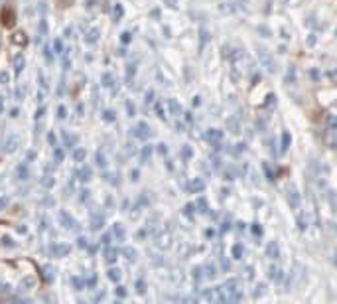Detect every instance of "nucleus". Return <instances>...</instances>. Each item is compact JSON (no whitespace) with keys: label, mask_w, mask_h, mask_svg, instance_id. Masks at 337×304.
Listing matches in <instances>:
<instances>
[{"label":"nucleus","mask_w":337,"mask_h":304,"mask_svg":"<svg viewBox=\"0 0 337 304\" xmlns=\"http://www.w3.org/2000/svg\"><path fill=\"white\" fill-rule=\"evenodd\" d=\"M2 24L6 28H12L14 24H16V12H14V8L12 6H6L4 10H2Z\"/></svg>","instance_id":"1"},{"label":"nucleus","mask_w":337,"mask_h":304,"mask_svg":"<svg viewBox=\"0 0 337 304\" xmlns=\"http://www.w3.org/2000/svg\"><path fill=\"white\" fill-rule=\"evenodd\" d=\"M132 135L136 138H140V140H146V138H150V127L146 125V123H138L134 129H132Z\"/></svg>","instance_id":"2"},{"label":"nucleus","mask_w":337,"mask_h":304,"mask_svg":"<svg viewBox=\"0 0 337 304\" xmlns=\"http://www.w3.org/2000/svg\"><path fill=\"white\" fill-rule=\"evenodd\" d=\"M59 220H61V223H63V227L65 229H71V231H79V223L69 214H65V212H61L59 214Z\"/></svg>","instance_id":"3"},{"label":"nucleus","mask_w":337,"mask_h":304,"mask_svg":"<svg viewBox=\"0 0 337 304\" xmlns=\"http://www.w3.org/2000/svg\"><path fill=\"white\" fill-rule=\"evenodd\" d=\"M103 257H104V261H106V263H115V261L119 259V249L106 245L104 251H103Z\"/></svg>","instance_id":"4"},{"label":"nucleus","mask_w":337,"mask_h":304,"mask_svg":"<svg viewBox=\"0 0 337 304\" xmlns=\"http://www.w3.org/2000/svg\"><path fill=\"white\" fill-rule=\"evenodd\" d=\"M69 253V245H63V243H55L52 247V255L53 257H65Z\"/></svg>","instance_id":"5"},{"label":"nucleus","mask_w":337,"mask_h":304,"mask_svg":"<svg viewBox=\"0 0 337 304\" xmlns=\"http://www.w3.org/2000/svg\"><path fill=\"white\" fill-rule=\"evenodd\" d=\"M18 142H20L18 137H8V140H6L4 146H2V150H4V152H14V150L18 148Z\"/></svg>","instance_id":"6"},{"label":"nucleus","mask_w":337,"mask_h":304,"mask_svg":"<svg viewBox=\"0 0 337 304\" xmlns=\"http://www.w3.org/2000/svg\"><path fill=\"white\" fill-rule=\"evenodd\" d=\"M104 225V218L101 214H97V216H93V220H91V229L93 231H99V229H103Z\"/></svg>","instance_id":"7"},{"label":"nucleus","mask_w":337,"mask_h":304,"mask_svg":"<svg viewBox=\"0 0 337 304\" xmlns=\"http://www.w3.org/2000/svg\"><path fill=\"white\" fill-rule=\"evenodd\" d=\"M24 65H26V59H24V55L18 54L16 57H14V71H16V75L24 69Z\"/></svg>","instance_id":"8"},{"label":"nucleus","mask_w":337,"mask_h":304,"mask_svg":"<svg viewBox=\"0 0 337 304\" xmlns=\"http://www.w3.org/2000/svg\"><path fill=\"white\" fill-rule=\"evenodd\" d=\"M189 190H191V192H195V193L203 192V190H205V182H203V180H199V178H195V180L189 184Z\"/></svg>","instance_id":"9"},{"label":"nucleus","mask_w":337,"mask_h":304,"mask_svg":"<svg viewBox=\"0 0 337 304\" xmlns=\"http://www.w3.org/2000/svg\"><path fill=\"white\" fill-rule=\"evenodd\" d=\"M278 253H280L278 243H276V241H270V243H268V247H266V255H268V257H272V259H276V257H278Z\"/></svg>","instance_id":"10"},{"label":"nucleus","mask_w":337,"mask_h":304,"mask_svg":"<svg viewBox=\"0 0 337 304\" xmlns=\"http://www.w3.org/2000/svg\"><path fill=\"white\" fill-rule=\"evenodd\" d=\"M99 40V30L97 28H93V30H89L87 34H85V42L87 44H95Z\"/></svg>","instance_id":"11"},{"label":"nucleus","mask_w":337,"mask_h":304,"mask_svg":"<svg viewBox=\"0 0 337 304\" xmlns=\"http://www.w3.org/2000/svg\"><path fill=\"white\" fill-rule=\"evenodd\" d=\"M168 105H170L172 115H176V117H180V115H182V105H180L176 99H170V103H168Z\"/></svg>","instance_id":"12"},{"label":"nucleus","mask_w":337,"mask_h":304,"mask_svg":"<svg viewBox=\"0 0 337 304\" xmlns=\"http://www.w3.org/2000/svg\"><path fill=\"white\" fill-rule=\"evenodd\" d=\"M16 176L20 178V180H28V176H30V172H28V164H20L16 168Z\"/></svg>","instance_id":"13"},{"label":"nucleus","mask_w":337,"mask_h":304,"mask_svg":"<svg viewBox=\"0 0 337 304\" xmlns=\"http://www.w3.org/2000/svg\"><path fill=\"white\" fill-rule=\"evenodd\" d=\"M207 138L209 140H213V142H217V140H221V138H223V133H221L219 129H209Z\"/></svg>","instance_id":"14"},{"label":"nucleus","mask_w":337,"mask_h":304,"mask_svg":"<svg viewBox=\"0 0 337 304\" xmlns=\"http://www.w3.org/2000/svg\"><path fill=\"white\" fill-rule=\"evenodd\" d=\"M113 233H115L117 241H125V229H123V225H121V223H117V225H115Z\"/></svg>","instance_id":"15"},{"label":"nucleus","mask_w":337,"mask_h":304,"mask_svg":"<svg viewBox=\"0 0 337 304\" xmlns=\"http://www.w3.org/2000/svg\"><path fill=\"white\" fill-rule=\"evenodd\" d=\"M270 278H272V280H276V282H280V280H282V271H280V269H278V267H270Z\"/></svg>","instance_id":"16"},{"label":"nucleus","mask_w":337,"mask_h":304,"mask_svg":"<svg viewBox=\"0 0 337 304\" xmlns=\"http://www.w3.org/2000/svg\"><path fill=\"white\" fill-rule=\"evenodd\" d=\"M150 156H152V146L148 144V146H144V148H142V152H140V162H146Z\"/></svg>","instance_id":"17"},{"label":"nucleus","mask_w":337,"mask_h":304,"mask_svg":"<svg viewBox=\"0 0 337 304\" xmlns=\"http://www.w3.org/2000/svg\"><path fill=\"white\" fill-rule=\"evenodd\" d=\"M34 282H36V280H34L32 276H26V278H22V280H20V288H22V290H28V288H32V286H34Z\"/></svg>","instance_id":"18"},{"label":"nucleus","mask_w":337,"mask_h":304,"mask_svg":"<svg viewBox=\"0 0 337 304\" xmlns=\"http://www.w3.org/2000/svg\"><path fill=\"white\" fill-rule=\"evenodd\" d=\"M79 176H81L83 182H89V180H91V168H89V166H83L81 172H79Z\"/></svg>","instance_id":"19"},{"label":"nucleus","mask_w":337,"mask_h":304,"mask_svg":"<svg viewBox=\"0 0 337 304\" xmlns=\"http://www.w3.org/2000/svg\"><path fill=\"white\" fill-rule=\"evenodd\" d=\"M12 42H14V44H22V46H24V44H26V42H28L26 34H24V32H18V34H14Z\"/></svg>","instance_id":"20"},{"label":"nucleus","mask_w":337,"mask_h":304,"mask_svg":"<svg viewBox=\"0 0 337 304\" xmlns=\"http://www.w3.org/2000/svg\"><path fill=\"white\" fill-rule=\"evenodd\" d=\"M85 154H87L85 148H75V152H73V160H75V162H83V160H85Z\"/></svg>","instance_id":"21"},{"label":"nucleus","mask_w":337,"mask_h":304,"mask_svg":"<svg viewBox=\"0 0 337 304\" xmlns=\"http://www.w3.org/2000/svg\"><path fill=\"white\" fill-rule=\"evenodd\" d=\"M123 255L129 259V261H134L136 259V249H132V247H125L123 249Z\"/></svg>","instance_id":"22"},{"label":"nucleus","mask_w":337,"mask_h":304,"mask_svg":"<svg viewBox=\"0 0 337 304\" xmlns=\"http://www.w3.org/2000/svg\"><path fill=\"white\" fill-rule=\"evenodd\" d=\"M290 142H292V137H290V133H282V152L288 150V146H290Z\"/></svg>","instance_id":"23"},{"label":"nucleus","mask_w":337,"mask_h":304,"mask_svg":"<svg viewBox=\"0 0 337 304\" xmlns=\"http://www.w3.org/2000/svg\"><path fill=\"white\" fill-rule=\"evenodd\" d=\"M108 278H110L113 282H119V280H121V271H119V269H110V271H108Z\"/></svg>","instance_id":"24"},{"label":"nucleus","mask_w":337,"mask_h":304,"mask_svg":"<svg viewBox=\"0 0 337 304\" xmlns=\"http://www.w3.org/2000/svg\"><path fill=\"white\" fill-rule=\"evenodd\" d=\"M243 253H245V249H243V245H233V257L235 259H243Z\"/></svg>","instance_id":"25"},{"label":"nucleus","mask_w":337,"mask_h":304,"mask_svg":"<svg viewBox=\"0 0 337 304\" xmlns=\"http://www.w3.org/2000/svg\"><path fill=\"white\" fill-rule=\"evenodd\" d=\"M136 292H138V294H144V292H146V282H144L142 278L136 280Z\"/></svg>","instance_id":"26"},{"label":"nucleus","mask_w":337,"mask_h":304,"mask_svg":"<svg viewBox=\"0 0 337 304\" xmlns=\"http://www.w3.org/2000/svg\"><path fill=\"white\" fill-rule=\"evenodd\" d=\"M53 156H55V162H61L63 160V150L59 146H53Z\"/></svg>","instance_id":"27"},{"label":"nucleus","mask_w":337,"mask_h":304,"mask_svg":"<svg viewBox=\"0 0 337 304\" xmlns=\"http://www.w3.org/2000/svg\"><path fill=\"white\" fill-rule=\"evenodd\" d=\"M288 199L292 201V206H294V208H298V201H300V199H298V193H296V190H292V192H290Z\"/></svg>","instance_id":"28"},{"label":"nucleus","mask_w":337,"mask_h":304,"mask_svg":"<svg viewBox=\"0 0 337 304\" xmlns=\"http://www.w3.org/2000/svg\"><path fill=\"white\" fill-rule=\"evenodd\" d=\"M63 138H65V144H67V146H73V144L77 142V137H73V135H67V133L63 135Z\"/></svg>","instance_id":"29"},{"label":"nucleus","mask_w":337,"mask_h":304,"mask_svg":"<svg viewBox=\"0 0 337 304\" xmlns=\"http://www.w3.org/2000/svg\"><path fill=\"white\" fill-rule=\"evenodd\" d=\"M53 48H55V52H57V54H63V44H61V40H59V38H55V40H53Z\"/></svg>","instance_id":"30"},{"label":"nucleus","mask_w":337,"mask_h":304,"mask_svg":"<svg viewBox=\"0 0 337 304\" xmlns=\"http://www.w3.org/2000/svg\"><path fill=\"white\" fill-rule=\"evenodd\" d=\"M46 32H48L46 20H40V36H38V40H42V36H46Z\"/></svg>","instance_id":"31"},{"label":"nucleus","mask_w":337,"mask_h":304,"mask_svg":"<svg viewBox=\"0 0 337 304\" xmlns=\"http://www.w3.org/2000/svg\"><path fill=\"white\" fill-rule=\"evenodd\" d=\"M113 12H115V18H117V20H119V18H123V14H125V10H123V6H121V4H117Z\"/></svg>","instance_id":"32"},{"label":"nucleus","mask_w":337,"mask_h":304,"mask_svg":"<svg viewBox=\"0 0 337 304\" xmlns=\"http://www.w3.org/2000/svg\"><path fill=\"white\" fill-rule=\"evenodd\" d=\"M8 204H10V199H8L6 195H4V197H0V212H2V210H6V208H8Z\"/></svg>","instance_id":"33"},{"label":"nucleus","mask_w":337,"mask_h":304,"mask_svg":"<svg viewBox=\"0 0 337 304\" xmlns=\"http://www.w3.org/2000/svg\"><path fill=\"white\" fill-rule=\"evenodd\" d=\"M182 154H183V158H191V148H189L187 144L182 148Z\"/></svg>","instance_id":"34"},{"label":"nucleus","mask_w":337,"mask_h":304,"mask_svg":"<svg viewBox=\"0 0 337 304\" xmlns=\"http://www.w3.org/2000/svg\"><path fill=\"white\" fill-rule=\"evenodd\" d=\"M42 184L46 186V188H52L53 186V180L50 178V176H44V180H42Z\"/></svg>","instance_id":"35"},{"label":"nucleus","mask_w":337,"mask_h":304,"mask_svg":"<svg viewBox=\"0 0 337 304\" xmlns=\"http://www.w3.org/2000/svg\"><path fill=\"white\" fill-rule=\"evenodd\" d=\"M115 119H117V117H115V113H113V111H106V113H104V121H108V123H113Z\"/></svg>","instance_id":"36"},{"label":"nucleus","mask_w":337,"mask_h":304,"mask_svg":"<svg viewBox=\"0 0 337 304\" xmlns=\"http://www.w3.org/2000/svg\"><path fill=\"white\" fill-rule=\"evenodd\" d=\"M197 206L201 208V212H207V201H205L203 197H199V199H197Z\"/></svg>","instance_id":"37"},{"label":"nucleus","mask_w":337,"mask_h":304,"mask_svg":"<svg viewBox=\"0 0 337 304\" xmlns=\"http://www.w3.org/2000/svg\"><path fill=\"white\" fill-rule=\"evenodd\" d=\"M117 296H121V298H125V296H127L125 286H117Z\"/></svg>","instance_id":"38"},{"label":"nucleus","mask_w":337,"mask_h":304,"mask_svg":"<svg viewBox=\"0 0 337 304\" xmlns=\"http://www.w3.org/2000/svg\"><path fill=\"white\" fill-rule=\"evenodd\" d=\"M57 117H59V119H65V117H67V109H65V107H59V109H57Z\"/></svg>","instance_id":"39"},{"label":"nucleus","mask_w":337,"mask_h":304,"mask_svg":"<svg viewBox=\"0 0 337 304\" xmlns=\"http://www.w3.org/2000/svg\"><path fill=\"white\" fill-rule=\"evenodd\" d=\"M229 127H231V133H239V125H237V121H229Z\"/></svg>","instance_id":"40"},{"label":"nucleus","mask_w":337,"mask_h":304,"mask_svg":"<svg viewBox=\"0 0 337 304\" xmlns=\"http://www.w3.org/2000/svg\"><path fill=\"white\" fill-rule=\"evenodd\" d=\"M158 152L164 156V154H168V146L166 144H158Z\"/></svg>","instance_id":"41"},{"label":"nucleus","mask_w":337,"mask_h":304,"mask_svg":"<svg viewBox=\"0 0 337 304\" xmlns=\"http://www.w3.org/2000/svg\"><path fill=\"white\" fill-rule=\"evenodd\" d=\"M156 113L160 119H164V109H162V103H156Z\"/></svg>","instance_id":"42"},{"label":"nucleus","mask_w":337,"mask_h":304,"mask_svg":"<svg viewBox=\"0 0 337 304\" xmlns=\"http://www.w3.org/2000/svg\"><path fill=\"white\" fill-rule=\"evenodd\" d=\"M8 81H10V75H8L6 71H2V73H0V83H8Z\"/></svg>","instance_id":"43"},{"label":"nucleus","mask_w":337,"mask_h":304,"mask_svg":"<svg viewBox=\"0 0 337 304\" xmlns=\"http://www.w3.org/2000/svg\"><path fill=\"white\" fill-rule=\"evenodd\" d=\"M97 164L103 166V168H104V164H106V162H104V156L101 154V152H97Z\"/></svg>","instance_id":"44"},{"label":"nucleus","mask_w":337,"mask_h":304,"mask_svg":"<svg viewBox=\"0 0 337 304\" xmlns=\"http://www.w3.org/2000/svg\"><path fill=\"white\" fill-rule=\"evenodd\" d=\"M103 85H106V87H110V85H113V77H110V75H108V73H106V75H104L103 77Z\"/></svg>","instance_id":"45"},{"label":"nucleus","mask_w":337,"mask_h":304,"mask_svg":"<svg viewBox=\"0 0 337 304\" xmlns=\"http://www.w3.org/2000/svg\"><path fill=\"white\" fill-rule=\"evenodd\" d=\"M121 42H123V44H129V42H130V34H129V32H125V34L121 36Z\"/></svg>","instance_id":"46"},{"label":"nucleus","mask_w":337,"mask_h":304,"mask_svg":"<svg viewBox=\"0 0 337 304\" xmlns=\"http://www.w3.org/2000/svg\"><path fill=\"white\" fill-rule=\"evenodd\" d=\"M48 140H50V144L57 146V138H55V135H53V133H50V135H48Z\"/></svg>","instance_id":"47"},{"label":"nucleus","mask_w":337,"mask_h":304,"mask_svg":"<svg viewBox=\"0 0 337 304\" xmlns=\"http://www.w3.org/2000/svg\"><path fill=\"white\" fill-rule=\"evenodd\" d=\"M193 276H195L197 280L201 278V267H195V269H193Z\"/></svg>","instance_id":"48"},{"label":"nucleus","mask_w":337,"mask_h":304,"mask_svg":"<svg viewBox=\"0 0 337 304\" xmlns=\"http://www.w3.org/2000/svg\"><path fill=\"white\" fill-rule=\"evenodd\" d=\"M253 233H255V235H260V233H262V227H260L259 223H255V227H253Z\"/></svg>","instance_id":"49"},{"label":"nucleus","mask_w":337,"mask_h":304,"mask_svg":"<svg viewBox=\"0 0 337 304\" xmlns=\"http://www.w3.org/2000/svg\"><path fill=\"white\" fill-rule=\"evenodd\" d=\"M152 97H154V91H148V93H146V103H152V101H154Z\"/></svg>","instance_id":"50"},{"label":"nucleus","mask_w":337,"mask_h":304,"mask_svg":"<svg viewBox=\"0 0 337 304\" xmlns=\"http://www.w3.org/2000/svg\"><path fill=\"white\" fill-rule=\"evenodd\" d=\"M130 180H138V170H130Z\"/></svg>","instance_id":"51"},{"label":"nucleus","mask_w":337,"mask_h":304,"mask_svg":"<svg viewBox=\"0 0 337 304\" xmlns=\"http://www.w3.org/2000/svg\"><path fill=\"white\" fill-rule=\"evenodd\" d=\"M207 271H209L207 276H215V275H217V273H215V267H213V265H207Z\"/></svg>","instance_id":"52"},{"label":"nucleus","mask_w":337,"mask_h":304,"mask_svg":"<svg viewBox=\"0 0 337 304\" xmlns=\"http://www.w3.org/2000/svg\"><path fill=\"white\" fill-rule=\"evenodd\" d=\"M71 280H73V284H75V288H77V290L83 288V284H81V280H79V278H71Z\"/></svg>","instance_id":"53"},{"label":"nucleus","mask_w":337,"mask_h":304,"mask_svg":"<svg viewBox=\"0 0 337 304\" xmlns=\"http://www.w3.org/2000/svg\"><path fill=\"white\" fill-rule=\"evenodd\" d=\"M262 288H264V284H259V286H257V290H255V298L262 294Z\"/></svg>","instance_id":"54"},{"label":"nucleus","mask_w":337,"mask_h":304,"mask_svg":"<svg viewBox=\"0 0 337 304\" xmlns=\"http://www.w3.org/2000/svg\"><path fill=\"white\" fill-rule=\"evenodd\" d=\"M205 42H207V32H205V30H201V46H203Z\"/></svg>","instance_id":"55"},{"label":"nucleus","mask_w":337,"mask_h":304,"mask_svg":"<svg viewBox=\"0 0 337 304\" xmlns=\"http://www.w3.org/2000/svg\"><path fill=\"white\" fill-rule=\"evenodd\" d=\"M77 241H79V243H77L79 247H87V239H83V237H79Z\"/></svg>","instance_id":"56"},{"label":"nucleus","mask_w":337,"mask_h":304,"mask_svg":"<svg viewBox=\"0 0 337 304\" xmlns=\"http://www.w3.org/2000/svg\"><path fill=\"white\" fill-rule=\"evenodd\" d=\"M44 113H46V107H42V109L36 113V119H42V117H44Z\"/></svg>","instance_id":"57"},{"label":"nucleus","mask_w":337,"mask_h":304,"mask_svg":"<svg viewBox=\"0 0 337 304\" xmlns=\"http://www.w3.org/2000/svg\"><path fill=\"white\" fill-rule=\"evenodd\" d=\"M229 229H231V223H229V221H227V223H223V227H221V231L225 233V231H229Z\"/></svg>","instance_id":"58"},{"label":"nucleus","mask_w":337,"mask_h":304,"mask_svg":"<svg viewBox=\"0 0 337 304\" xmlns=\"http://www.w3.org/2000/svg\"><path fill=\"white\" fill-rule=\"evenodd\" d=\"M2 243H4V245H8V247H12V239H10V237H4V239H2Z\"/></svg>","instance_id":"59"},{"label":"nucleus","mask_w":337,"mask_h":304,"mask_svg":"<svg viewBox=\"0 0 337 304\" xmlns=\"http://www.w3.org/2000/svg\"><path fill=\"white\" fill-rule=\"evenodd\" d=\"M108 243H110V235H104V237H103V245L106 247Z\"/></svg>","instance_id":"60"},{"label":"nucleus","mask_w":337,"mask_h":304,"mask_svg":"<svg viewBox=\"0 0 337 304\" xmlns=\"http://www.w3.org/2000/svg\"><path fill=\"white\" fill-rule=\"evenodd\" d=\"M127 111H129V115H130V117H132V115H134V107H132V105H130V103H127Z\"/></svg>","instance_id":"61"},{"label":"nucleus","mask_w":337,"mask_h":304,"mask_svg":"<svg viewBox=\"0 0 337 304\" xmlns=\"http://www.w3.org/2000/svg\"><path fill=\"white\" fill-rule=\"evenodd\" d=\"M46 59L52 61V52H50V48H46Z\"/></svg>","instance_id":"62"},{"label":"nucleus","mask_w":337,"mask_h":304,"mask_svg":"<svg viewBox=\"0 0 337 304\" xmlns=\"http://www.w3.org/2000/svg\"><path fill=\"white\" fill-rule=\"evenodd\" d=\"M185 119H187V123H193V117H191V113H185Z\"/></svg>","instance_id":"63"},{"label":"nucleus","mask_w":337,"mask_h":304,"mask_svg":"<svg viewBox=\"0 0 337 304\" xmlns=\"http://www.w3.org/2000/svg\"><path fill=\"white\" fill-rule=\"evenodd\" d=\"M2 111H4V97H0V115H2Z\"/></svg>","instance_id":"64"}]
</instances>
